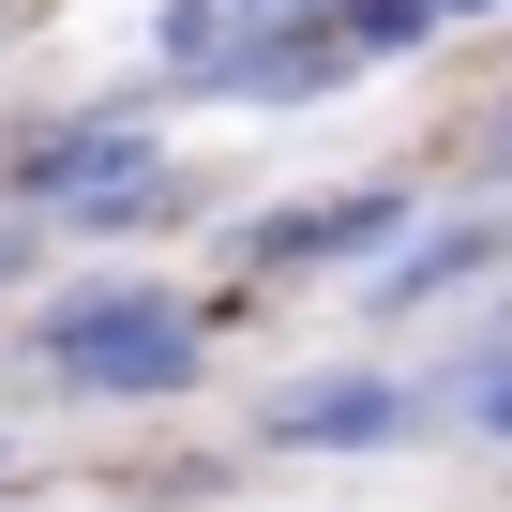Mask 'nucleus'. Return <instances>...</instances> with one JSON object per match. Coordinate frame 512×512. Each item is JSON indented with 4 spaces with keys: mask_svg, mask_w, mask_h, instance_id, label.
<instances>
[{
    "mask_svg": "<svg viewBox=\"0 0 512 512\" xmlns=\"http://www.w3.org/2000/svg\"><path fill=\"white\" fill-rule=\"evenodd\" d=\"M46 362L91 377V392H181V377H196V332L121 287V302H61V317H46Z\"/></svg>",
    "mask_w": 512,
    "mask_h": 512,
    "instance_id": "f257e3e1",
    "label": "nucleus"
},
{
    "mask_svg": "<svg viewBox=\"0 0 512 512\" xmlns=\"http://www.w3.org/2000/svg\"><path fill=\"white\" fill-rule=\"evenodd\" d=\"M407 407L392 392H362V377H332V392H302V407H272V437L287 452H347V437H392Z\"/></svg>",
    "mask_w": 512,
    "mask_h": 512,
    "instance_id": "f03ea898",
    "label": "nucleus"
},
{
    "mask_svg": "<svg viewBox=\"0 0 512 512\" xmlns=\"http://www.w3.org/2000/svg\"><path fill=\"white\" fill-rule=\"evenodd\" d=\"M392 226V196H332V211H287V226H256V272H302V256H347V241H377Z\"/></svg>",
    "mask_w": 512,
    "mask_h": 512,
    "instance_id": "7ed1b4c3",
    "label": "nucleus"
},
{
    "mask_svg": "<svg viewBox=\"0 0 512 512\" xmlns=\"http://www.w3.org/2000/svg\"><path fill=\"white\" fill-rule=\"evenodd\" d=\"M482 422H512V392H497V407H482Z\"/></svg>",
    "mask_w": 512,
    "mask_h": 512,
    "instance_id": "20e7f679",
    "label": "nucleus"
},
{
    "mask_svg": "<svg viewBox=\"0 0 512 512\" xmlns=\"http://www.w3.org/2000/svg\"><path fill=\"white\" fill-rule=\"evenodd\" d=\"M0 272H16V241H0Z\"/></svg>",
    "mask_w": 512,
    "mask_h": 512,
    "instance_id": "39448f33",
    "label": "nucleus"
}]
</instances>
